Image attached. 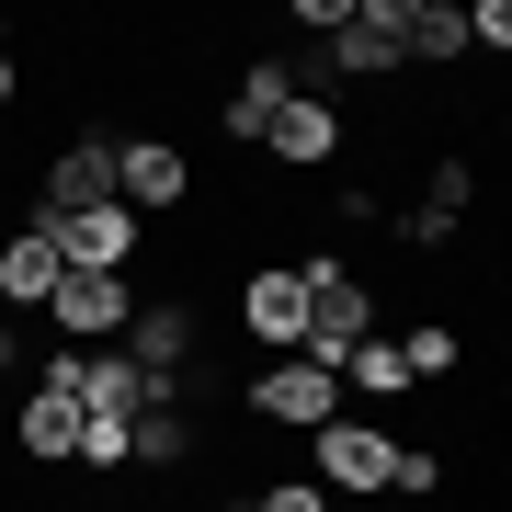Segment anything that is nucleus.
<instances>
[{"label": "nucleus", "instance_id": "obj_1", "mask_svg": "<svg viewBox=\"0 0 512 512\" xmlns=\"http://www.w3.org/2000/svg\"><path fill=\"white\" fill-rule=\"evenodd\" d=\"M296 285H308V365L342 376V353L376 342V296H365V274H353L342 251H308V262H296Z\"/></svg>", "mask_w": 512, "mask_h": 512}, {"label": "nucleus", "instance_id": "obj_2", "mask_svg": "<svg viewBox=\"0 0 512 512\" xmlns=\"http://www.w3.org/2000/svg\"><path fill=\"white\" fill-rule=\"evenodd\" d=\"M251 421H274V433H319V421H342V376L308 365V353H285V365L251 376Z\"/></svg>", "mask_w": 512, "mask_h": 512}, {"label": "nucleus", "instance_id": "obj_3", "mask_svg": "<svg viewBox=\"0 0 512 512\" xmlns=\"http://www.w3.org/2000/svg\"><path fill=\"white\" fill-rule=\"evenodd\" d=\"M387 456H399V433H376V421H319L308 433V467H319V490H387Z\"/></svg>", "mask_w": 512, "mask_h": 512}, {"label": "nucleus", "instance_id": "obj_4", "mask_svg": "<svg viewBox=\"0 0 512 512\" xmlns=\"http://www.w3.org/2000/svg\"><path fill=\"white\" fill-rule=\"evenodd\" d=\"M46 239H57V262H69V274H126V262H137V217H126V205H80V217H35Z\"/></svg>", "mask_w": 512, "mask_h": 512}, {"label": "nucleus", "instance_id": "obj_5", "mask_svg": "<svg viewBox=\"0 0 512 512\" xmlns=\"http://www.w3.org/2000/svg\"><path fill=\"white\" fill-rule=\"evenodd\" d=\"M194 194V160L171 137H114V205H148V217H171V205Z\"/></svg>", "mask_w": 512, "mask_h": 512}, {"label": "nucleus", "instance_id": "obj_6", "mask_svg": "<svg viewBox=\"0 0 512 512\" xmlns=\"http://www.w3.org/2000/svg\"><path fill=\"white\" fill-rule=\"evenodd\" d=\"M239 330L274 342V365H285V353H308V285H296V262H262V274L239 285Z\"/></svg>", "mask_w": 512, "mask_h": 512}, {"label": "nucleus", "instance_id": "obj_7", "mask_svg": "<svg viewBox=\"0 0 512 512\" xmlns=\"http://www.w3.org/2000/svg\"><path fill=\"white\" fill-rule=\"evenodd\" d=\"M126 365L148 376V387H183V365H194V308H171V296H137V319H126Z\"/></svg>", "mask_w": 512, "mask_h": 512}, {"label": "nucleus", "instance_id": "obj_8", "mask_svg": "<svg viewBox=\"0 0 512 512\" xmlns=\"http://www.w3.org/2000/svg\"><path fill=\"white\" fill-rule=\"evenodd\" d=\"M46 319L69 330V342H126V319H137V285H126V274H57Z\"/></svg>", "mask_w": 512, "mask_h": 512}, {"label": "nucleus", "instance_id": "obj_9", "mask_svg": "<svg viewBox=\"0 0 512 512\" xmlns=\"http://www.w3.org/2000/svg\"><path fill=\"white\" fill-rule=\"evenodd\" d=\"M80 205H114V137H69L46 160V217H80Z\"/></svg>", "mask_w": 512, "mask_h": 512}, {"label": "nucleus", "instance_id": "obj_10", "mask_svg": "<svg viewBox=\"0 0 512 512\" xmlns=\"http://www.w3.org/2000/svg\"><path fill=\"white\" fill-rule=\"evenodd\" d=\"M262 148H274V160H296V171H330V160H342V114H330L319 92H296L274 126H262Z\"/></svg>", "mask_w": 512, "mask_h": 512}, {"label": "nucleus", "instance_id": "obj_11", "mask_svg": "<svg viewBox=\"0 0 512 512\" xmlns=\"http://www.w3.org/2000/svg\"><path fill=\"white\" fill-rule=\"evenodd\" d=\"M285 103H296V69H285V57H251V69H239V92L217 103V137H262Z\"/></svg>", "mask_w": 512, "mask_h": 512}, {"label": "nucleus", "instance_id": "obj_12", "mask_svg": "<svg viewBox=\"0 0 512 512\" xmlns=\"http://www.w3.org/2000/svg\"><path fill=\"white\" fill-rule=\"evenodd\" d=\"M319 69H399V0H353V23L319 46Z\"/></svg>", "mask_w": 512, "mask_h": 512}, {"label": "nucleus", "instance_id": "obj_13", "mask_svg": "<svg viewBox=\"0 0 512 512\" xmlns=\"http://www.w3.org/2000/svg\"><path fill=\"white\" fill-rule=\"evenodd\" d=\"M57 274H69V262H57L46 228H12V239H0V308H46Z\"/></svg>", "mask_w": 512, "mask_h": 512}, {"label": "nucleus", "instance_id": "obj_14", "mask_svg": "<svg viewBox=\"0 0 512 512\" xmlns=\"http://www.w3.org/2000/svg\"><path fill=\"white\" fill-rule=\"evenodd\" d=\"M467 205H478V171H467V160H433V183H421V217H410V239H421V251H444V239L467 228Z\"/></svg>", "mask_w": 512, "mask_h": 512}, {"label": "nucleus", "instance_id": "obj_15", "mask_svg": "<svg viewBox=\"0 0 512 512\" xmlns=\"http://www.w3.org/2000/svg\"><path fill=\"white\" fill-rule=\"evenodd\" d=\"M126 456H148V467H183V456H194V410H183V399H148V410L126 421Z\"/></svg>", "mask_w": 512, "mask_h": 512}, {"label": "nucleus", "instance_id": "obj_16", "mask_svg": "<svg viewBox=\"0 0 512 512\" xmlns=\"http://www.w3.org/2000/svg\"><path fill=\"white\" fill-rule=\"evenodd\" d=\"M399 365H410V387H433V376H456V330H444V319H421L410 342H399Z\"/></svg>", "mask_w": 512, "mask_h": 512}, {"label": "nucleus", "instance_id": "obj_17", "mask_svg": "<svg viewBox=\"0 0 512 512\" xmlns=\"http://www.w3.org/2000/svg\"><path fill=\"white\" fill-rule=\"evenodd\" d=\"M342 376H353V387H376V399H399V387H410L399 342H353V353H342Z\"/></svg>", "mask_w": 512, "mask_h": 512}, {"label": "nucleus", "instance_id": "obj_18", "mask_svg": "<svg viewBox=\"0 0 512 512\" xmlns=\"http://www.w3.org/2000/svg\"><path fill=\"white\" fill-rule=\"evenodd\" d=\"M69 467H92V478H114V467H126V421H80Z\"/></svg>", "mask_w": 512, "mask_h": 512}, {"label": "nucleus", "instance_id": "obj_19", "mask_svg": "<svg viewBox=\"0 0 512 512\" xmlns=\"http://www.w3.org/2000/svg\"><path fill=\"white\" fill-rule=\"evenodd\" d=\"M387 490H399V501L444 490V456H433V444H399V456H387Z\"/></svg>", "mask_w": 512, "mask_h": 512}, {"label": "nucleus", "instance_id": "obj_20", "mask_svg": "<svg viewBox=\"0 0 512 512\" xmlns=\"http://www.w3.org/2000/svg\"><path fill=\"white\" fill-rule=\"evenodd\" d=\"M251 512H330V490H319V478H262Z\"/></svg>", "mask_w": 512, "mask_h": 512}, {"label": "nucleus", "instance_id": "obj_21", "mask_svg": "<svg viewBox=\"0 0 512 512\" xmlns=\"http://www.w3.org/2000/svg\"><path fill=\"white\" fill-rule=\"evenodd\" d=\"M456 23H467V46H490V57L512 46V0H467V12H456Z\"/></svg>", "mask_w": 512, "mask_h": 512}, {"label": "nucleus", "instance_id": "obj_22", "mask_svg": "<svg viewBox=\"0 0 512 512\" xmlns=\"http://www.w3.org/2000/svg\"><path fill=\"white\" fill-rule=\"evenodd\" d=\"M12 376H23V330L0 319V387H12Z\"/></svg>", "mask_w": 512, "mask_h": 512}, {"label": "nucleus", "instance_id": "obj_23", "mask_svg": "<svg viewBox=\"0 0 512 512\" xmlns=\"http://www.w3.org/2000/svg\"><path fill=\"white\" fill-rule=\"evenodd\" d=\"M12 92H23V80H12V57H0V114H12Z\"/></svg>", "mask_w": 512, "mask_h": 512}, {"label": "nucleus", "instance_id": "obj_24", "mask_svg": "<svg viewBox=\"0 0 512 512\" xmlns=\"http://www.w3.org/2000/svg\"><path fill=\"white\" fill-rule=\"evenodd\" d=\"M217 512H251V501H217Z\"/></svg>", "mask_w": 512, "mask_h": 512}]
</instances>
